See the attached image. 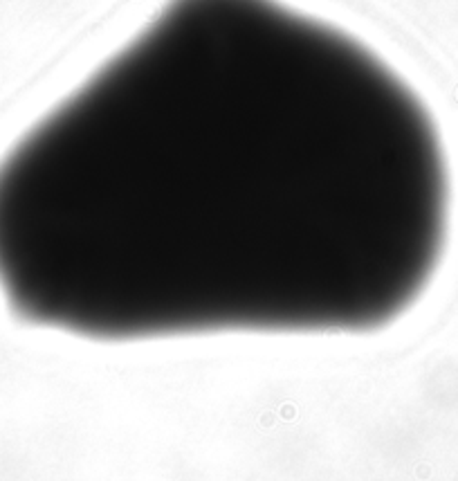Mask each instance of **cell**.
Segmentation results:
<instances>
[{
  "instance_id": "obj_1",
  "label": "cell",
  "mask_w": 458,
  "mask_h": 481,
  "mask_svg": "<svg viewBox=\"0 0 458 481\" xmlns=\"http://www.w3.org/2000/svg\"><path fill=\"white\" fill-rule=\"evenodd\" d=\"M447 227L420 95L285 0H164L0 162V290L92 342L375 333Z\"/></svg>"
}]
</instances>
